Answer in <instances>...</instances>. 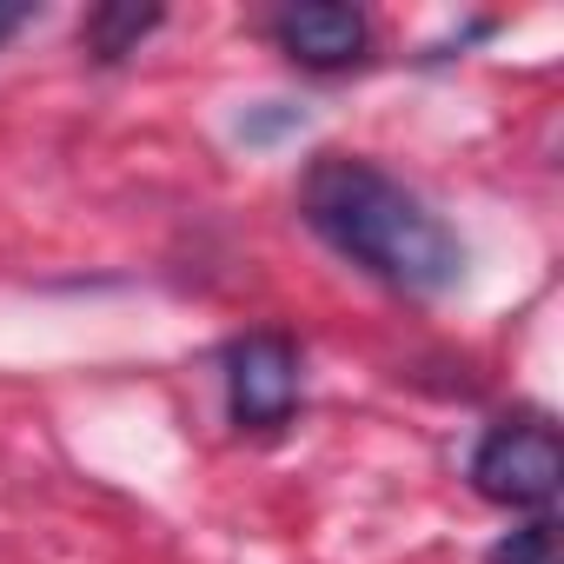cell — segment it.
<instances>
[{
	"label": "cell",
	"instance_id": "52a82bcc",
	"mask_svg": "<svg viewBox=\"0 0 564 564\" xmlns=\"http://www.w3.org/2000/svg\"><path fill=\"white\" fill-rule=\"evenodd\" d=\"M293 127H306V113L300 107H265V113H246L239 120V140H252V147H265V140H279V133H293Z\"/></svg>",
	"mask_w": 564,
	"mask_h": 564
},
{
	"label": "cell",
	"instance_id": "8992f818",
	"mask_svg": "<svg viewBox=\"0 0 564 564\" xmlns=\"http://www.w3.org/2000/svg\"><path fill=\"white\" fill-rule=\"evenodd\" d=\"M491 564H557V524L551 518H531V524L505 531L491 544Z\"/></svg>",
	"mask_w": 564,
	"mask_h": 564
},
{
	"label": "cell",
	"instance_id": "277c9868",
	"mask_svg": "<svg viewBox=\"0 0 564 564\" xmlns=\"http://www.w3.org/2000/svg\"><path fill=\"white\" fill-rule=\"evenodd\" d=\"M272 41L306 74H346V67L366 61L372 28H366L359 8H346V0H293V8L272 14Z\"/></svg>",
	"mask_w": 564,
	"mask_h": 564
},
{
	"label": "cell",
	"instance_id": "3957f363",
	"mask_svg": "<svg viewBox=\"0 0 564 564\" xmlns=\"http://www.w3.org/2000/svg\"><path fill=\"white\" fill-rule=\"evenodd\" d=\"M226 412L239 432H279L300 405V346L286 333H246L226 346Z\"/></svg>",
	"mask_w": 564,
	"mask_h": 564
},
{
	"label": "cell",
	"instance_id": "ba28073f",
	"mask_svg": "<svg viewBox=\"0 0 564 564\" xmlns=\"http://www.w3.org/2000/svg\"><path fill=\"white\" fill-rule=\"evenodd\" d=\"M41 21V8H34V0H0V47H8L21 28H34Z\"/></svg>",
	"mask_w": 564,
	"mask_h": 564
},
{
	"label": "cell",
	"instance_id": "5b68a950",
	"mask_svg": "<svg viewBox=\"0 0 564 564\" xmlns=\"http://www.w3.org/2000/svg\"><path fill=\"white\" fill-rule=\"evenodd\" d=\"M166 21V8H140V0H107V8H94L87 14V28H80V41H87V54L94 61H127V54H140V41L153 34Z\"/></svg>",
	"mask_w": 564,
	"mask_h": 564
},
{
	"label": "cell",
	"instance_id": "7a4b0ae2",
	"mask_svg": "<svg viewBox=\"0 0 564 564\" xmlns=\"http://www.w3.org/2000/svg\"><path fill=\"white\" fill-rule=\"evenodd\" d=\"M564 485V438L544 412H511L485 425L471 452V491L505 511H544Z\"/></svg>",
	"mask_w": 564,
	"mask_h": 564
},
{
	"label": "cell",
	"instance_id": "6da1fadb",
	"mask_svg": "<svg viewBox=\"0 0 564 564\" xmlns=\"http://www.w3.org/2000/svg\"><path fill=\"white\" fill-rule=\"evenodd\" d=\"M300 219L379 286L412 300H445L465 286V239L379 160L359 153H319L300 180Z\"/></svg>",
	"mask_w": 564,
	"mask_h": 564
}]
</instances>
